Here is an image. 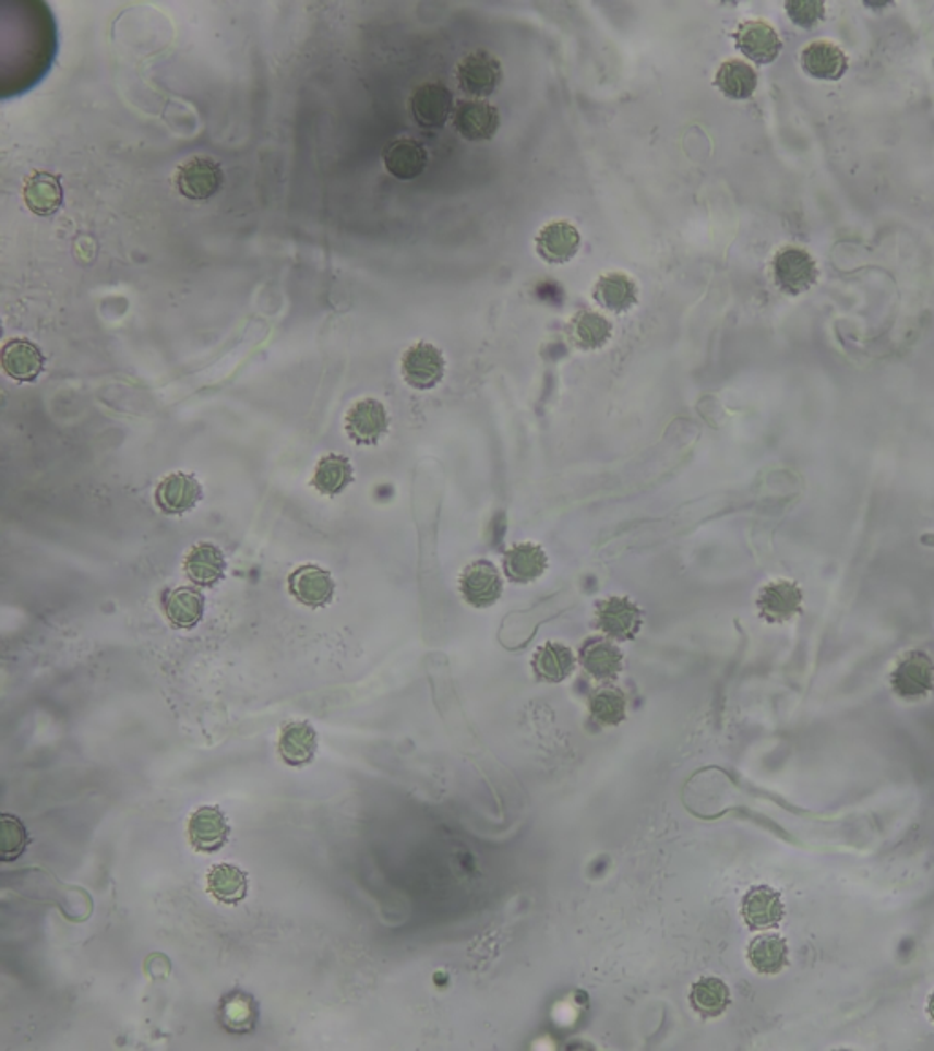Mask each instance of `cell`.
Segmentation results:
<instances>
[{
    "instance_id": "1",
    "label": "cell",
    "mask_w": 934,
    "mask_h": 1051,
    "mask_svg": "<svg viewBox=\"0 0 934 1051\" xmlns=\"http://www.w3.org/2000/svg\"><path fill=\"white\" fill-rule=\"evenodd\" d=\"M890 686L901 700H925L934 690V661L927 652L909 650L890 672Z\"/></svg>"
},
{
    "instance_id": "2",
    "label": "cell",
    "mask_w": 934,
    "mask_h": 1051,
    "mask_svg": "<svg viewBox=\"0 0 934 1051\" xmlns=\"http://www.w3.org/2000/svg\"><path fill=\"white\" fill-rule=\"evenodd\" d=\"M456 81L462 92L469 97H490L495 94L502 81L501 61L490 51H471L458 62Z\"/></svg>"
},
{
    "instance_id": "3",
    "label": "cell",
    "mask_w": 934,
    "mask_h": 1051,
    "mask_svg": "<svg viewBox=\"0 0 934 1051\" xmlns=\"http://www.w3.org/2000/svg\"><path fill=\"white\" fill-rule=\"evenodd\" d=\"M176 187L179 194L192 201L211 200L221 190L225 174L216 159L208 156H192L176 170Z\"/></svg>"
},
{
    "instance_id": "4",
    "label": "cell",
    "mask_w": 934,
    "mask_h": 1051,
    "mask_svg": "<svg viewBox=\"0 0 934 1051\" xmlns=\"http://www.w3.org/2000/svg\"><path fill=\"white\" fill-rule=\"evenodd\" d=\"M445 358L436 345L418 342L402 357V377L412 390L429 391L442 382Z\"/></svg>"
},
{
    "instance_id": "5",
    "label": "cell",
    "mask_w": 934,
    "mask_h": 1051,
    "mask_svg": "<svg viewBox=\"0 0 934 1051\" xmlns=\"http://www.w3.org/2000/svg\"><path fill=\"white\" fill-rule=\"evenodd\" d=\"M773 273L779 289L792 296L806 292L817 278L816 262L798 247H785L774 256Z\"/></svg>"
},
{
    "instance_id": "6",
    "label": "cell",
    "mask_w": 934,
    "mask_h": 1051,
    "mask_svg": "<svg viewBox=\"0 0 934 1051\" xmlns=\"http://www.w3.org/2000/svg\"><path fill=\"white\" fill-rule=\"evenodd\" d=\"M345 431L358 445H376L390 431V415L384 404L374 398H362L345 415Z\"/></svg>"
},
{
    "instance_id": "7",
    "label": "cell",
    "mask_w": 934,
    "mask_h": 1051,
    "mask_svg": "<svg viewBox=\"0 0 934 1051\" xmlns=\"http://www.w3.org/2000/svg\"><path fill=\"white\" fill-rule=\"evenodd\" d=\"M409 110L418 127L428 130L442 129L455 111V100L444 84L423 83L412 92Z\"/></svg>"
},
{
    "instance_id": "8",
    "label": "cell",
    "mask_w": 934,
    "mask_h": 1051,
    "mask_svg": "<svg viewBox=\"0 0 934 1051\" xmlns=\"http://www.w3.org/2000/svg\"><path fill=\"white\" fill-rule=\"evenodd\" d=\"M757 610L767 623H787L803 612V592L798 584L778 578L765 584L757 596Z\"/></svg>"
},
{
    "instance_id": "9",
    "label": "cell",
    "mask_w": 934,
    "mask_h": 1051,
    "mask_svg": "<svg viewBox=\"0 0 934 1051\" xmlns=\"http://www.w3.org/2000/svg\"><path fill=\"white\" fill-rule=\"evenodd\" d=\"M502 588L504 581L493 562L477 561L462 572L460 594L471 607L488 608L495 605L501 599Z\"/></svg>"
},
{
    "instance_id": "10",
    "label": "cell",
    "mask_w": 934,
    "mask_h": 1051,
    "mask_svg": "<svg viewBox=\"0 0 934 1051\" xmlns=\"http://www.w3.org/2000/svg\"><path fill=\"white\" fill-rule=\"evenodd\" d=\"M597 626L615 641L634 640L643 626V613L628 597H610L597 605Z\"/></svg>"
},
{
    "instance_id": "11",
    "label": "cell",
    "mask_w": 934,
    "mask_h": 1051,
    "mask_svg": "<svg viewBox=\"0 0 934 1051\" xmlns=\"http://www.w3.org/2000/svg\"><path fill=\"white\" fill-rule=\"evenodd\" d=\"M230 836V825L221 809L216 805L200 807L192 812L189 820V840L194 851L212 852L221 851Z\"/></svg>"
},
{
    "instance_id": "12",
    "label": "cell",
    "mask_w": 934,
    "mask_h": 1051,
    "mask_svg": "<svg viewBox=\"0 0 934 1051\" xmlns=\"http://www.w3.org/2000/svg\"><path fill=\"white\" fill-rule=\"evenodd\" d=\"M336 583L333 575L316 564L296 568L289 575L290 596L309 608L327 607L333 601Z\"/></svg>"
},
{
    "instance_id": "13",
    "label": "cell",
    "mask_w": 934,
    "mask_h": 1051,
    "mask_svg": "<svg viewBox=\"0 0 934 1051\" xmlns=\"http://www.w3.org/2000/svg\"><path fill=\"white\" fill-rule=\"evenodd\" d=\"M453 123L464 140L471 143L490 141L495 138L496 130L501 127V114L495 106L484 100H462L455 108Z\"/></svg>"
},
{
    "instance_id": "14",
    "label": "cell",
    "mask_w": 934,
    "mask_h": 1051,
    "mask_svg": "<svg viewBox=\"0 0 934 1051\" xmlns=\"http://www.w3.org/2000/svg\"><path fill=\"white\" fill-rule=\"evenodd\" d=\"M741 917L752 931L778 928L785 917L781 895L768 885L752 887L741 901Z\"/></svg>"
},
{
    "instance_id": "15",
    "label": "cell",
    "mask_w": 934,
    "mask_h": 1051,
    "mask_svg": "<svg viewBox=\"0 0 934 1051\" xmlns=\"http://www.w3.org/2000/svg\"><path fill=\"white\" fill-rule=\"evenodd\" d=\"M203 490L195 477L187 474H170L157 486L156 504L167 515H183L200 504Z\"/></svg>"
},
{
    "instance_id": "16",
    "label": "cell",
    "mask_w": 934,
    "mask_h": 1051,
    "mask_svg": "<svg viewBox=\"0 0 934 1051\" xmlns=\"http://www.w3.org/2000/svg\"><path fill=\"white\" fill-rule=\"evenodd\" d=\"M578 661L591 678L601 683H610L613 679H618L623 670L624 656L613 641L607 637H594L584 643L578 652Z\"/></svg>"
},
{
    "instance_id": "17",
    "label": "cell",
    "mask_w": 934,
    "mask_h": 1051,
    "mask_svg": "<svg viewBox=\"0 0 934 1051\" xmlns=\"http://www.w3.org/2000/svg\"><path fill=\"white\" fill-rule=\"evenodd\" d=\"M535 247L544 262L562 265L577 254L580 247V232L577 227H573L572 223H548L537 234Z\"/></svg>"
},
{
    "instance_id": "18",
    "label": "cell",
    "mask_w": 934,
    "mask_h": 1051,
    "mask_svg": "<svg viewBox=\"0 0 934 1051\" xmlns=\"http://www.w3.org/2000/svg\"><path fill=\"white\" fill-rule=\"evenodd\" d=\"M45 355L29 339H8L2 347V369L15 382H35L45 371Z\"/></svg>"
},
{
    "instance_id": "19",
    "label": "cell",
    "mask_w": 934,
    "mask_h": 1051,
    "mask_svg": "<svg viewBox=\"0 0 934 1051\" xmlns=\"http://www.w3.org/2000/svg\"><path fill=\"white\" fill-rule=\"evenodd\" d=\"M735 46L743 56L757 64H770L781 51V40L776 29L763 21H746L735 32Z\"/></svg>"
},
{
    "instance_id": "20",
    "label": "cell",
    "mask_w": 934,
    "mask_h": 1051,
    "mask_svg": "<svg viewBox=\"0 0 934 1051\" xmlns=\"http://www.w3.org/2000/svg\"><path fill=\"white\" fill-rule=\"evenodd\" d=\"M382 157H384L385 170L400 181L417 179L428 167V152L422 143L411 138L391 141L390 145L385 146Z\"/></svg>"
},
{
    "instance_id": "21",
    "label": "cell",
    "mask_w": 934,
    "mask_h": 1051,
    "mask_svg": "<svg viewBox=\"0 0 934 1051\" xmlns=\"http://www.w3.org/2000/svg\"><path fill=\"white\" fill-rule=\"evenodd\" d=\"M217 1018L228 1034L249 1035L260 1020V1007L256 999L246 991H230L219 1002Z\"/></svg>"
},
{
    "instance_id": "22",
    "label": "cell",
    "mask_w": 934,
    "mask_h": 1051,
    "mask_svg": "<svg viewBox=\"0 0 934 1051\" xmlns=\"http://www.w3.org/2000/svg\"><path fill=\"white\" fill-rule=\"evenodd\" d=\"M278 751L289 767H306L316 756V730L307 721L285 725L279 734Z\"/></svg>"
},
{
    "instance_id": "23",
    "label": "cell",
    "mask_w": 934,
    "mask_h": 1051,
    "mask_svg": "<svg viewBox=\"0 0 934 1051\" xmlns=\"http://www.w3.org/2000/svg\"><path fill=\"white\" fill-rule=\"evenodd\" d=\"M801 64L811 77L838 81L847 72L849 61L838 46L827 40H816L801 51Z\"/></svg>"
},
{
    "instance_id": "24",
    "label": "cell",
    "mask_w": 934,
    "mask_h": 1051,
    "mask_svg": "<svg viewBox=\"0 0 934 1051\" xmlns=\"http://www.w3.org/2000/svg\"><path fill=\"white\" fill-rule=\"evenodd\" d=\"M163 610L176 629H195L205 616V597L197 588L181 586L168 592L163 601Z\"/></svg>"
},
{
    "instance_id": "25",
    "label": "cell",
    "mask_w": 934,
    "mask_h": 1051,
    "mask_svg": "<svg viewBox=\"0 0 934 1051\" xmlns=\"http://www.w3.org/2000/svg\"><path fill=\"white\" fill-rule=\"evenodd\" d=\"M184 572L192 583L211 588L219 583L227 572V561L223 551L211 542H200L189 551L184 559Z\"/></svg>"
},
{
    "instance_id": "26",
    "label": "cell",
    "mask_w": 934,
    "mask_h": 1051,
    "mask_svg": "<svg viewBox=\"0 0 934 1051\" xmlns=\"http://www.w3.org/2000/svg\"><path fill=\"white\" fill-rule=\"evenodd\" d=\"M612 323L599 312L583 309L567 323V336L578 349L596 350L612 338Z\"/></svg>"
},
{
    "instance_id": "27",
    "label": "cell",
    "mask_w": 934,
    "mask_h": 1051,
    "mask_svg": "<svg viewBox=\"0 0 934 1051\" xmlns=\"http://www.w3.org/2000/svg\"><path fill=\"white\" fill-rule=\"evenodd\" d=\"M24 201L29 211L37 216H51L61 208L62 194L61 179L50 172H35L24 181Z\"/></svg>"
},
{
    "instance_id": "28",
    "label": "cell",
    "mask_w": 934,
    "mask_h": 1051,
    "mask_svg": "<svg viewBox=\"0 0 934 1051\" xmlns=\"http://www.w3.org/2000/svg\"><path fill=\"white\" fill-rule=\"evenodd\" d=\"M594 298L607 311L615 314L628 312L637 303V285L628 274H602L594 287Z\"/></svg>"
},
{
    "instance_id": "29",
    "label": "cell",
    "mask_w": 934,
    "mask_h": 1051,
    "mask_svg": "<svg viewBox=\"0 0 934 1051\" xmlns=\"http://www.w3.org/2000/svg\"><path fill=\"white\" fill-rule=\"evenodd\" d=\"M206 889L214 900L236 906L247 898L249 876L243 869L236 868L232 863H219L208 871Z\"/></svg>"
},
{
    "instance_id": "30",
    "label": "cell",
    "mask_w": 934,
    "mask_h": 1051,
    "mask_svg": "<svg viewBox=\"0 0 934 1051\" xmlns=\"http://www.w3.org/2000/svg\"><path fill=\"white\" fill-rule=\"evenodd\" d=\"M746 958L757 974L778 975L789 964V946L779 934H759L749 944Z\"/></svg>"
},
{
    "instance_id": "31",
    "label": "cell",
    "mask_w": 934,
    "mask_h": 1051,
    "mask_svg": "<svg viewBox=\"0 0 934 1051\" xmlns=\"http://www.w3.org/2000/svg\"><path fill=\"white\" fill-rule=\"evenodd\" d=\"M504 570L515 583H534L548 570V557L540 546L524 542L507 551Z\"/></svg>"
},
{
    "instance_id": "32",
    "label": "cell",
    "mask_w": 934,
    "mask_h": 1051,
    "mask_svg": "<svg viewBox=\"0 0 934 1051\" xmlns=\"http://www.w3.org/2000/svg\"><path fill=\"white\" fill-rule=\"evenodd\" d=\"M355 469L347 456L327 455L318 462L312 475V488L325 497H336L349 488Z\"/></svg>"
},
{
    "instance_id": "33",
    "label": "cell",
    "mask_w": 934,
    "mask_h": 1051,
    "mask_svg": "<svg viewBox=\"0 0 934 1051\" xmlns=\"http://www.w3.org/2000/svg\"><path fill=\"white\" fill-rule=\"evenodd\" d=\"M575 654L562 643H546L534 657V670L542 681L561 683L575 670Z\"/></svg>"
},
{
    "instance_id": "34",
    "label": "cell",
    "mask_w": 934,
    "mask_h": 1051,
    "mask_svg": "<svg viewBox=\"0 0 934 1051\" xmlns=\"http://www.w3.org/2000/svg\"><path fill=\"white\" fill-rule=\"evenodd\" d=\"M716 86L729 99H749L757 88L756 70L751 64L738 61V59L723 62L716 73Z\"/></svg>"
},
{
    "instance_id": "35",
    "label": "cell",
    "mask_w": 934,
    "mask_h": 1051,
    "mask_svg": "<svg viewBox=\"0 0 934 1051\" xmlns=\"http://www.w3.org/2000/svg\"><path fill=\"white\" fill-rule=\"evenodd\" d=\"M690 1002L695 1012L701 1013L705 1018L719 1017L727 1012V1007L732 1002L729 986L718 977H703L692 986L690 991Z\"/></svg>"
},
{
    "instance_id": "36",
    "label": "cell",
    "mask_w": 934,
    "mask_h": 1051,
    "mask_svg": "<svg viewBox=\"0 0 934 1051\" xmlns=\"http://www.w3.org/2000/svg\"><path fill=\"white\" fill-rule=\"evenodd\" d=\"M591 718L604 727H615L626 718V695L615 686H602L590 697Z\"/></svg>"
},
{
    "instance_id": "37",
    "label": "cell",
    "mask_w": 934,
    "mask_h": 1051,
    "mask_svg": "<svg viewBox=\"0 0 934 1051\" xmlns=\"http://www.w3.org/2000/svg\"><path fill=\"white\" fill-rule=\"evenodd\" d=\"M2 833H0V851H2V860L10 863L13 860H17L26 847H28L29 838L28 833H26V827H24L23 822L19 820L17 816H10V814H2Z\"/></svg>"
},
{
    "instance_id": "38",
    "label": "cell",
    "mask_w": 934,
    "mask_h": 1051,
    "mask_svg": "<svg viewBox=\"0 0 934 1051\" xmlns=\"http://www.w3.org/2000/svg\"><path fill=\"white\" fill-rule=\"evenodd\" d=\"M785 10L792 19V23L800 28H814L825 15L824 2L819 0H792L785 4Z\"/></svg>"
},
{
    "instance_id": "39",
    "label": "cell",
    "mask_w": 934,
    "mask_h": 1051,
    "mask_svg": "<svg viewBox=\"0 0 934 1051\" xmlns=\"http://www.w3.org/2000/svg\"><path fill=\"white\" fill-rule=\"evenodd\" d=\"M925 1010H927L929 1018L934 1023V991L929 995L927 1007H925Z\"/></svg>"
},
{
    "instance_id": "40",
    "label": "cell",
    "mask_w": 934,
    "mask_h": 1051,
    "mask_svg": "<svg viewBox=\"0 0 934 1051\" xmlns=\"http://www.w3.org/2000/svg\"><path fill=\"white\" fill-rule=\"evenodd\" d=\"M920 542H922L923 546H931V548H934V534H923Z\"/></svg>"
}]
</instances>
